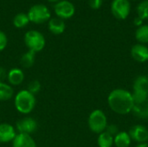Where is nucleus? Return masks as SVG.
Masks as SVG:
<instances>
[{
    "label": "nucleus",
    "instance_id": "obj_18",
    "mask_svg": "<svg viewBox=\"0 0 148 147\" xmlns=\"http://www.w3.org/2000/svg\"><path fill=\"white\" fill-rule=\"evenodd\" d=\"M132 113L135 117L140 120L148 119V101L142 104H134Z\"/></svg>",
    "mask_w": 148,
    "mask_h": 147
},
{
    "label": "nucleus",
    "instance_id": "obj_8",
    "mask_svg": "<svg viewBox=\"0 0 148 147\" xmlns=\"http://www.w3.org/2000/svg\"><path fill=\"white\" fill-rule=\"evenodd\" d=\"M54 9L56 16L61 19H69L72 17L75 11L74 4L67 0H62L58 2L55 5Z\"/></svg>",
    "mask_w": 148,
    "mask_h": 147
},
{
    "label": "nucleus",
    "instance_id": "obj_6",
    "mask_svg": "<svg viewBox=\"0 0 148 147\" xmlns=\"http://www.w3.org/2000/svg\"><path fill=\"white\" fill-rule=\"evenodd\" d=\"M131 10L129 0H113L111 3V11L114 17L120 20L126 19Z\"/></svg>",
    "mask_w": 148,
    "mask_h": 147
},
{
    "label": "nucleus",
    "instance_id": "obj_31",
    "mask_svg": "<svg viewBox=\"0 0 148 147\" xmlns=\"http://www.w3.org/2000/svg\"><path fill=\"white\" fill-rule=\"evenodd\" d=\"M135 147H148V143L145 142V143H137V145Z\"/></svg>",
    "mask_w": 148,
    "mask_h": 147
},
{
    "label": "nucleus",
    "instance_id": "obj_11",
    "mask_svg": "<svg viewBox=\"0 0 148 147\" xmlns=\"http://www.w3.org/2000/svg\"><path fill=\"white\" fill-rule=\"evenodd\" d=\"M131 55L137 62H147L148 61V48L145 44H134L131 49Z\"/></svg>",
    "mask_w": 148,
    "mask_h": 147
},
{
    "label": "nucleus",
    "instance_id": "obj_5",
    "mask_svg": "<svg viewBox=\"0 0 148 147\" xmlns=\"http://www.w3.org/2000/svg\"><path fill=\"white\" fill-rule=\"evenodd\" d=\"M28 16L30 22L39 24L47 22L50 18V12L45 5L39 3L33 5L29 9Z\"/></svg>",
    "mask_w": 148,
    "mask_h": 147
},
{
    "label": "nucleus",
    "instance_id": "obj_17",
    "mask_svg": "<svg viewBox=\"0 0 148 147\" xmlns=\"http://www.w3.org/2000/svg\"><path fill=\"white\" fill-rule=\"evenodd\" d=\"M14 96V88L7 82H0V101H7Z\"/></svg>",
    "mask_w": 148,
    "mask_h": 147
},
{
    "label": "nucleus",
    "instance_id": "obj_3",
    "mask_svg": "<svg viewBox=\"0 0 148 147\" xmlns=\"http://www.w3.org/2000/svg\"><path fill=\"white\" fill-rule=\"evenodd\" d=\"M108 125L106 113L101 109L93 110L88 118V126L91 132L100 134L105 132Z\"/></svg>",
    "mask_w": 148,
    "mask_h": 147
},
{
    "label": "nucleus",
    "instance_id": "obj_1",
    "mask_svg": "<svg viewBox=\"0 0 148 147\" xmlns=\"http://www.w3.org/2000/svg\"><path fill=\"white\" fill-rule=\"evenodd\" d=\"M108 104L114 113L120 115H126L132 113L134 106L132 93L123 88L112 90L108 96Z\"/></svg>",
    "mask_w": 148,
    "mask_h": 147
},
{
    "label": "nucleus",
    "instance_id": "obj_10",
    "mask_svg": "<svg viewBox=\"0 0 148 147\" xmlns=\"http://www.w3.org/2000/svg\"><path fill=\"white\" fill-rule=\"evenodd\" d=\"M17 133L16 128L9 123H0V143L12 142Z\"/></svg>",
    "mask_w": 148,
    "mask_h": 147
},
{
    "label": "nucleus",
    "instance_id": "obj_29",
    "mask_svg": "<svg viewBox=\"0 0 148 147\" xmlns=\"http://www.w3.org/2000/svg\"><path fill=\"white\" fill-rule=\"evenodd\" d=\"M7 75L8 70L3 67H0V82H5L7 80Z\"/></svg>",
    "mask_w": 148,
    "mask_h": 147
},
{
    "label": "nucleus",
    "instance_id": "obj_25",
    "mask_svg": "<svg viewBox=\"0 0 148 147\" xmlns=\"http://www.w3.org/2000/svg\"><path fill=\"white\" fill-rule=\"evenodd\" d=\"M41 88H42V85H41L40 81H37V80H33V81H31L28 84L27 90L29 91L31 94H33L36 95L37 93L40 92Z\"/></svg>",
    "mask_w": 148,
    "mask_h": 147
},
{
    "label": "nucleus",
    "instance_id": "obj_19",
    "mask_svg": "<svg viewBox=\"0 0 148 147\" xmlns=\"http://www.w3.org/2000/svg\"><path fill=\"white\" fill-rule=\"evenodd\" d=\"M97 145L99 147H112L114 146V137L105 131L98 134Z\"/></svg>",
    "mask_w": 148,
    "mask_h": 147
},
{
    "label": "nucleus",
    "instance_id": "obj_20",
    "mask_svg": "<svg viewBox=\"0 0 148 147\" xmlns=\"http://www.w3.org/2000/svg\"><path fill=\"white\" fill-rule=\"evenodd\" d=\"M135 38L139 42V43H148V24H143L136 29Z\"/></svg>",
    "mask_w": 148,
    "mask_h": 147
},
{
    "label": "nucleus",
    "instance_id": "obj_33",
    "mask_svg": "<svg viewBox=\"0 0 148 147\" xmlns=\"http://www.w3.org/2000/svg\"><path fill=\"white\" fill-rule=\"evenodd\" d=\"M147 77H148V72H147Z\"/></svg>",
    "mask_w": 148,
    "mask_h": 147
},
{
    "label": "nucleus",
    "instance_id": "obj_7",
    "mask_svg": "<svg viewBox=\"0 0 148 147\" xmlns=\"http://www.w3.org/2000/svg\"><path fill=\"white\" fill-rule=\"evenodd\" d=\"M38 127L37 121L32 117H24L16 123V131L17 133H26L31 135Z\"/></svg>",
    "mask_w": 148,
    "mask_h": 147
},
{
    "label": "nucleus",
    "instance_id": "obj_15",
    "mask_svg": "<svg viewBox=\"0 0 148 147\" xmlns=\"http://www.w3.org/2000/svg\"><path fill=\"white\" fill-rule=\"evenodd\" d=\"M49 29L54 35H61L65 30V23L59 17L51 18L49 21Z\"/></svg>",
    "mask_w": 148,
    "mask_h": 147
},
{
    "label": "nucleus",
    "instance_id": "obj_12",
    "mask_svg": "<svg viewBox=\"0 0 148 147\" xmlns=\"http://www.w3.org/2000/svg\"><path fill=\"white\" fill-rule=\"evenodd\" d=\"M12 147H37V146L31 135L17 133L12 141Z\"/></svg>",
    "mask_w": 148,
    "mask_h": 147
},
{
    "label": "nucleus",
    "instance_id": "obj_24",
    "mask_svg": "<svg viewBox=\"0 0 148 147\" xmlns=\"http://www.w3.org/2000/svg\"><path fill=\"white\" fill-rule=\"evenodd\" d=\"M132 97H133L134 104H142L148 101V95L147 94L138 92V91H133Z\"/></svg>",
    "mask_w": 148,
    "mask_h": 147
},
{
    "label": "nucleus",
    "instance_id": "obj_13",
    "mask_svg": "<svg viewBox=\"0 0 148 147\" xmlns=\"http://www.w3.org/2000/svg\"><path fill=\"white\" fill-rule=\"evenodd\" d=\"M24 73L20 68H12L8 70L7 75V81L8 83L12 86H19L24 81Z\"/></svg>",
    "mask_w": 148,
    "mask_h": 147
},
{
    "label": "nucleus",
    "instance_id": "obj_34",
    "mask_svg": "<svg viewBox=\"0 0 148 147\" xmlns=\"http://www.w3.org/2000/svg\"><path fill=\"white\" fill-rule=\"evenodd\" d=\"M134 1H135V0H134Z\"/></svg>",
    "mask_w": 148,
    "mask_h": 147
},
{
    "label": "nucleus",
    "instance_id": "obj_28",
    "mask_svg": "<svg viewBox=\"0 0 148 147\" xmlns=\"http://www.w3.org/2000/svg\"><path fill=\"white\" fill-rule=\"evenodd\" d=\"M89 6L94 10H98L102 5V0H88Z\"/></svg>",
    "mask_w": 148,
    "mask_h": 147
},
{
    "label": "nucleus",
    "instance_id": "obj_30",
    "mask_svg": "<svg viewBox=\"0 0 148 147\" xmlns=\"http://www.w3.org/2000/svg\"><path fill=\"white\" fill-rule=\"evenodd\" d=\"M134 25H136V26L139 28V27H140L141 25H143V20H142L141 18H140L139 16H137V17L134 18Z\"/></svg>",
    "mask_w": 148,
    "mask_h": 147
},
{
    "label": "nucleus",
    "instance_id": "obj_21",
    "mask_svg": "<svg viewBox=\"0 0 148 147\" xmlns=\"http://www.w3.org/2000/svg\"><path fill=\"white\" fill-rule=\"evenodd\" d=\"M35 60H36V53L29 50L22 55V57L20 59V62L23 68H29L33 66Z\"/></svg>",
    "mask_w": 148,
    "mask_h": 147
},
{
    "label": "nucleus",
    "instance_id": "obj_2",
    "mask_svg": "<svg viewBox=\"0 0 148 147\" xmlns=\"http://www.w3.org/2000/svg\"><path fill=\"white\" fill-rule=\"evenodd\" d=\"M36 100L35 94L27 89H22L14 96V106L16 110L24 115L29 114L36 107Z\"/></svg>",
    "mask_w": 148,
    "mask_h": 147
},
{
    "label": "nucleus",
    "instance_id": "obj_9",
    "mask_svg": "<svg viewBox=\"0 0 148 147\" xmlns=\"http://www.w3.org/2000/svg\"><path fill=\"white\" fill-rule=\"evenodd\" d=\"M131 139L136 143H145L148 141V129L142 125L133 126L128 132Z\"/></svg>",
    "mask_w": 148,
    "mask_h": 147
},
{
    "label": "nucleus",
    "instance_id": "obj_22",
    "mask_svg": "<svg viewBox=\"0 0 148 147\" xmlns=\"http://www.w3.org/2000/svg\"><path fill=\"white\" fill-rule=\"evenodd\" d=\"M29 22V16L28 15L24 14V13H18L17 15H16V16L13 19V24L16 28L21 29L25 27Z\"/></svg>",
    "mask_w": 148,
    "mask_h": 147
},
{
    "label": "nucleus",
    "instance_id": "obj_23",
    "mask_svg": "<svg viewBox=\"0 0 148 147\" xmlns=\"http://www.w3.org/2000/svg\"><path fill=\"white\" fill-rule=\"evenodd\" d=\"M137 14L143 21L148 19V0H143L137 6Z\"/></svg>",
    "mask_w": 148,
    "mask_h": 147
},
{
    "label": "nucleus",
    "instance_id": "obj_26",
    "mask_svg": "<svg viewBox=\"0 0 148 147\" xmlns=\"http://www.w3.org/2000/svg\"><path fill=\"white\" fill-rule=\"evenodd\" d=\"M105 131H106L108 133H109L110 135H112L113 137H114V136L120 132L118 126L115 125V124H108Z\"/></svg>",
    "mask_w": 148,
    "mask_h": 147
},
{
    "label": "nucleus",
    "instance_id": "obj_14",
    "mask_svg": "<svg viewBox=\"0 0 148 147\" xmlns=\"http://www.w3.org/2000/svg\"><path fill=\"white\" fill-rule=\"evenodd\" d=\"M131 143V137L126 131H120L114 137V145L116 147H129Z\"/></svg>",
    "mask_w": 148,
    "mask_h": 147
},
{
    "label": "nucleus",
    "instance_id": "obj_32",
    "mask_svg": "<svg viewBox=\"0 0 148 147\" xmlns=\"http://www.w3.org/2000/svg\"><path fill=\"white\" fill-rule=\"evenodd\" d=\"M49 2H51V3H56V2H58L59 0H48Z\"/></svg>",
    "mask_w": 148,
    "mask_h": 147
},
{
    "label": "nucleus",
    "instance_id": "obj_4",
    "mask_svg": "<svg viewBox=\"0 0 148 147\" xmlns=\"http://www.w3.org/2000/svg\"><path fill=\"white\" fill-rule=\"evenodd\" d=\"M24 43L29 50L37 53L44 49L46 41L41 32L37 30H29L24 35Z\"/></svg>",
    "mask_w": 148,
    "mask_h": 147
},
{
    "label": "nucleus",
    "instance_id": "obj_27",
    "mask_svg": "<svg viewBox=\"0 0 148 147\" xmlns=\"http://www.w3.org/2000/svg\"><path fill=\"white\" fill-rule=\"evenodd\" d=\"M8 44V38L4 32L0 30V51H3Z\"/></svg>",
    "mask_w": 148,
    "mask_h": 147
},
{
    "label": "nucleus",
    "instance_id": "obj_16",
    "mask_svg": "<svg viewBox=\"0 0 148 147\" xmlns=\"http://www.w3.org/2000/svg\"><path fill=\"white\" fill-rule=\"evenodd\" d=\"M133 91H138L148 95V77L147 75H139L134 81Z\"/></svg>",
    "mask_w": 148,
    "mask_h": 147
}]
</instances>
